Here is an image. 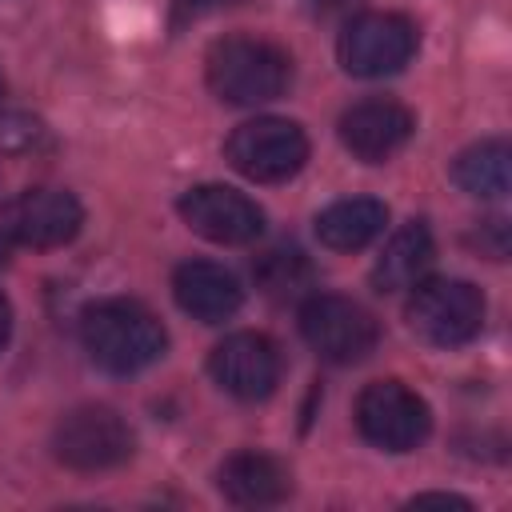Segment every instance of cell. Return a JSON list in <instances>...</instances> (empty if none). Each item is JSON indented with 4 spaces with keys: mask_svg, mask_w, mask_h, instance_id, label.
<instances>
[{
    "mask_svg": "<svg viewBox=\"0 0 512 512\" xmlns=\"http://www.w3.org/2000/svg\"><path fill=\"white\" fill-rule=\"evenodd\" d=\"M80 344L96 368L112 376H132L164 356L168 332L148 304L128 300V296H108L84 308Z\"/></svg>",
    "mask_w": 512,
    "mask_h": 512,
    "instance_id": "obj_1",
    "label": "cell"
},
{
    "mask_svg": "<svg viewBox=\"0 0 512 512\" xmlns=\"http://www.w3.org/2000/svg\"><path fill=\"white\" fill-rule=\"evenodd\" d=\"M204 80L224 104L256 108L292 84V56L260 36H220L204 56Z\"/></svg>",
    "mask_w": 512,
    "mask_h": 512,
    "instance_id": "obj_2",
    "label": "cell"
},
{
    "mask_svg": "<svg viewBox=\"0 0 512 512\" xmlns=\"http://www.w3.org/2000/svg\"><path fill=\"white\" fill-rule=\"evenodd\" d=\"M408 328L432 348H460L484 328V296L468 280H420L404 308Z\"/></svg>",
    "mask_w": 512,
    "mask_h": 512,
    "instance_id": "obj_3",
    "label": "cell"
},
{
    "mask_svg": "<svg viewBox=\"0 0 512 512\" xmlns=\"http://www.w3.org/2000/svg\"><path fill=\"white\" fill-rule=\"evenodd\" d=\"M224 160L256 184H284L304 168L308 136L296 120L256 116L232 128V136L224 140Z\"/></svg>",
    "mask_w": 512,
    "mask_h": 512,
    "instance_id": "obj_4",
    "label": "cell"
},
{
    "mask_svg": "<svg viewBox=\"0 0 512 512\" xmlns=\"http://www.w3.org/2000/svg\"><path fill=\"white\" fill-rule=\"evenodd\" d=\"M300 336L328 364H360L380 344L376 316L336 292H312L300 304Z\"/></svg>",
    "mask_w": 512,
    "mask_h": 512,
    "instance_id": "obj_5",
    "label": "cell"
},
{
    "mask_svg": "<svg viewBox=\"0 0 512 512\" xmlns=\"http://www.w3.org/2000/svg\"><path fill=\"white\" fill-rule=\"evenodd\" d=\"M132 428L108 404H80L52 428V452L72 472H108L132 456Z\"/></svg>",
    "mask_w": 512,
    "mask_h": 512,
    "instance_id": "obj_6",
    "label": "cell"
},
{
    "mask_svg": "<svg viewBox=\"0 0 512 512\" xmlns=\"http://www.w3.org/2000/svg\"><path fill=\"white\" fill-rule=\"evenodd\" d=\"M356 428L380 452H412L432 432V412L400 380H372L356 396Z\"/></svg>",
    "mask_w": 512,
    "mask_h": 512,
    "instance_id": "obj_7",
    "label": "cell"
},
{
    "mask_svg": "<svg viewBox=\"0 0 512 512\" xmlns=\"http://www.w3.org/2000/svg\"><path fill=\"white\" fill-rule=\"evenodd\" d=\"M416 24L400 12H360L344 24L336 40V56L344 72L360 80H380L400 72L416 52Z\"/></svg>",
    "mask_w": 512,
    "mask_h": 512,
    "instance_id": "obj_8",
    "label": "cell"
},
{
    "mask_svg": "<svg viewBox=\"0 0 512 512\" xmlns=\"http://www.w3.org/2000/svg\"><path fill=\"white\" fill-rule=\"evenodd\" d=\"M80 224H84L80 200L68 188H48V184L24 188L16 200H8V208L0 216L4 240L20 244V248H36V252L76 240Z\"/></svg>",
    "mask_w": 512,
    "mask_h": 512,
    "instance_id": "obj_9",
    "label": "cell"
},
{
    "mask_svg": "<svg viewBox=\"0 0 512 512\" xmlns=\"http://www.w3.org/2000/svg\"><path fill=\"white\" fill-rule=\"evenodd\" d=\"M208 372L236 400H268L280 384L284 360L276 340H268L264 332H232L212 348Z\"/></svg>",
    "mask_w": 512,
    "mask_h": 512,
    "instance_id": "obj_10",
    "label": "cell"
},
{
    "mask_svg": "<svg viewBox=\"0 0 512 512\" xmlns=\"http://www.w3.org/2000/svg\"><path fill=\"white\" fill-rule=\"evenodd\" d=\"M180 216L184 224L212 240V244H252L264 232V212L256 200H248L244 192L228 188V184H196L180 196Z\"/></svg>",
    "mask_w": 512,
    "mask_h": 512,
    "instance_id": "obj_11",
    "label": "cell"
},
{
    "mask_svg": "<svg viewBox=\"0 0 512 512\" xmlns=\"http://www.w3.org/2000/svg\"><path fill=\"white\" fill-rule=\"evenodd\" d=\"M336 132H340V144L356 160L384 164V160H392L412 140L416 116L404 104H396V100H360V104H352L340 116Z\"/></svg>",
    "mask_w": 512,
    "mask_h": 512,
    "instance_id": "obj_12",
    "label": "cell"
},
{
    "mask_svg": "<svg viewBox=\"0 0 512 512\" xmlns=\"http://www.w3.org/2000/svg\"><path fill=\"white\" fill-rule=\"evenodd\" d=\"M172 296L200 324H224L244 304L240 280L224 264H212V260H184L172 276Z\"/></svg>",
    "mask_w": 512,
    "mask_h": 512,
    "instance_id": "obj_13",
    "label": "cell"
},
{
    "mask_svg": "<svg viewBox=\"0 0 512 512\" xmlns=\"http://www.w3.org/2000/svg\"><path fill=\"white\" fill-rule=\"evenodd\" d=\"M216 488L236 508H268L292 492V476L268 452H236L216 468Z\"/></svg>",
    "mask_w": 512,
    "mask_h": 512,
    "instance_id": "obj_14",
    "label": "cell"
},
{
    "mask_svg": "<svg viewBox=\"0 0 512 512\" xmlns=\"http://www.w3.org/2000/svg\"><path fill=\"white\" fill-rule=\"evenodd\" d=\"M436 260V244H432V232L424 220H408L404 228L392 232V240L384 244V252L376 256L372 264V284L376 292H404V288H416L428 268Z\"/></svg>",
    "mask_w": 512,
    "mask_h": 512,
    "instance_id": "obj_15",
    "label": "cell"
},
{
    "mask_svg": "<svg viewBox=\"0 0 512 512\" xmlns=\"http://www.w3.org/2000/svg\"><path fill=\"white\" fill-rule=\"evenodd\" d=\"M388 224V208L372 196H348V200H336L328 204L320 216H316V240L332 252H356V248H368Z\"/></svg>",
    "mask_w": 512,
    "mask_h": 512,
    "instance_id": "obj_16",
    "label": "cell"
},
{
    "mask_svg": "<svg viewBox=\"0 0 512 512\" xmlns=\"http://www.w3.org/2000/svg\"><path fill=\"white\" fill-rule=\"evenodd\" d=\"M508 140H480L464 148L452 164V180L480 200H500L508 192Z\"/></svg>",
    "mask_w": 512,
    "mask_h": 512,
    "instance_id": "obj_17",
    "label": "cell"
},
{
    "mask_svg": "<svg viewBox=\"0 0 512 512\" xmlns=\"http://www.w3.org/2000/svg\"><path fill=\"white\" fill-rule=\"evenodd\" d=\"M252 276H256L264 296L292 300V296H304V288L312 284V264H308V256L300 248H268L252 264Z\"/></svg>",
    "mask_w": 512,
    "mask_h": 512,
    "instance_id": "obj_18",
    "label": "cell"
},
{
    "mask_svg": "<svg viewBox=\"0 0 512 512\" xmlns=\"http://www.w3.org/2000/svg\"><path fill=\"white\" fill-rule=\"evenodd\" d=\"M48 144V128L28 112H0V152L24 156Z\"/></svg>",
    "mask_w": 512,
    "mask_h": 512,
    "instance_id": "obj_19",
    "label": "cell"
},
{
    "mask_svg": "<svg viewBox=\"0 0 512 512\" xmlns=\"http://www.w3.org/2000/svg\"><path fill=\"white\" fill-rule=\"evenodd\" d=\"M476 248H480L484 256H492V260H504V256H508V224H504L500 216H492V220H480V232H476Z\"/></svg>",
    "mask_w": 512,
    "mask_h": 512,
    "instance_id": "obj_20",
    "label": "cell"
},
{
    "mask_svg": "<svg viewBox=\"0 0 512 512\" xmlns=\"http://www.w3.org/2000/svg\"><path fill=\"white\" fill-rule=\"evenodd\" d=\"M220 4H228V0H172V28H180L188 20H200L204 12L220 8Z\"/></svg>",
    "mask_w": 512,
    "mask_h": 512,
    "instance_id": "obj_21",
    "label": "cell"
},
{
    "mask_svg": "<svg viewBox=\"0 0 512 512\" xmlns=\"http://www.w3.org/2000/svg\"><path fill=\"white\" fill-rule=\"evenodd\" d=\"M8 336H12V304H8L4 292H0V348L8 344Z\"/></svg>",
    "mask_w": 512,
    "mask_h": 512,
    "instance_id": "obj_22",
    "label": "cell"
},
{
    "mask_svg": "<svg viewBox=\"0 0 512 512\" xmlns=\"http://www.w3.org/2000/svg\"><path fill=\"white\" fill-rule=\"evenodd\" d=\"M416 504H460V508H468V500L448 496V492H424V496H416Z\"/></svg>",
    "mask_w": 512,
    "mask_h": 512,
    "instance_id": "obj_23",
    "label": "cell"
},
{
    "mask_svg": "<svg viewBox=\"0 0 512 512\" xmlns=\"http://www.w3.org/2000/svg\"><path fill=\"white\" fill-rule=\"evenodd\" d=\"M4 260H8V240L0 236V264H4Z\"/></svg>",
    "mask_w": 512,
    "mask_h": 512,
    "instance_id": "obj_24",
    "label": "cell"
},
{
    "mask_svg": "<svg viewBox=\"0 0 512 512\" xmlns=\"http://www.w3.org/2000/svg\"><path fill=\"white\" fill-rule=\"evenodd\" d=\"M0 96H4V80H0Z\"/></svg>",
    "mask_w": 512,
    "mask_h": 512,
    "instance_id": "obj_25",
    "label": "cell"
}]
</instances>
